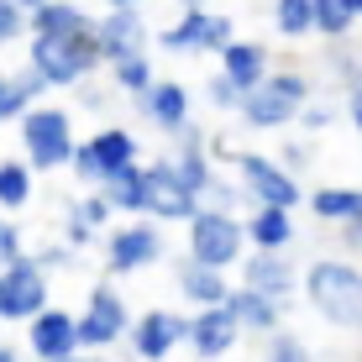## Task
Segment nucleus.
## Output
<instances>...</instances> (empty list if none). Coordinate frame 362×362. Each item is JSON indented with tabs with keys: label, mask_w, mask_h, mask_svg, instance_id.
I'll return each instance as SVG.
<instances>
[{
	"label": "nucleus",
	"mask_w": 362,
	"mask_h": 362,
	"mask_svg": "<svg viewBox=\"0 0 362 362\" xmlns=\"http://www.w3.org/2000/svg\"><path fill=\"white\" fill-rule=\"evenodd\" d=\"M299 294L331 326H341V331L362 326V268L352 257H315V263L299 273Z\"/></svg>",
	"instance_id": "nucleus-1"
},
{
	"label": "nucleus",
	"mask_w": 362,
	"mask_h": 362,
	"mask_svg": "<svg viewBox=\"0 0 362 362\" xmlns=\"http://www.w3.org/2000/svg\"><path fill=\"white\" fill-rule=\"evenodd\" d=\"M27 69L47 90H79L100 74V47L95 27L74 32V37H27Z\"/></svg>",
	"instance_id": "nucleus-2"
},
{
	"label": "nucleus",
	"mask_w": 362,
	"mask_h": 362,
	"mask_svg": "<svg viewBox=\"0 0 362 362\" xmlns=\"http://www.w3.org/2000/svg\"><path fill=\"white\" fill-rule=\"evenodd\" d=\"M310 105V74L305 69H273L257 90L242 95V127L252 132H284L299 121V110Z\"/></svg>",
	"instance_id": "nucleus-3"
},
{
	"label": "nucleus",
	"mask_w": 362,
	"mask_h": 362,
	"mask_svg": "<svg viewBox=\"0 0 362 362\" xmlns=\"http://www.w3.org/2000/svg\"><path fill=\"white\" fill-rule=\"evenodd\" d=\"M16 136H21V158H27L32 173H58L74 163V110L64 105H32L27 116L16 121Z\"/></svg>",
	"instance_id": "nucleus-4"
},
{
	"label": "nucleus",
	"mask_w": 362,
	"mask_h": 362,
	"mask_svg": "<svg viewBox=\"0 0 362 362\" xmlns=\"http://www.w3.org/2000/svg\"><path fill=\"white\" fill-rule=\"evenodd\" d=\"M184 257L199 268H216V273H231L236 263L247 257V231H242V216H221V210H205L184 226Z\"/></svg>",
	"instance_id": "nucleus-5"
},
{
	"label": "nucleus",
	"mask_w": 362,
	"mask_h": 362,
	"mask_svg": "<svg viewBox=\"0 0 362 362\" xmlns=\"http://www.w3.org/2000/svg\"><path fill=\"white\" fill-rule=\"evenodd\" d=\"M231 179L236 189H242L247 210L263 205V210H299L305 205V184L289 179L279 163H273V153H231Z\"/></svg>",
	"instance_id": "nucleus-6"
},
{
	"label": "nucleus",
	"mask_w": 362,
	"mask_h": 362,
	"mask_svg": "<svg viewBox=\"0 0 362 362\" xmlns=\"http://www.w3.org/2000/svg\"><path fill=\"white\" fill-rule=\"evenodd\" d=\"M142 163V142L127 132V127H100L95 136H84L79 147H74V179L90 184V189H100L105 179H116L121 168Z\"/></svg>",
	"instance_id": "nucleus-7"
},
{
	"label": "nucleus",
	"mask_w": 362,
	"mask_h": 362,
	"mask_svg": "<svg viewBox=\"0 0 362 362\" xmlns=\"http://www.w3.org/2000/svg\"><path fill=\"white\" fill-rule=\"evenodd\" d=\"M168 257V236L158 221L136 216V221H121V226L105 231V273L110 279H127V273H142L153 263Z\"/></svg>",
	"instance_id": "nucleus-8"
},
{
	"label": "nucleus",
	"mask_w": 362,
	"mask_h": 362,
	"mask_svg": "<svg viewBox=\"0 0 362 362\" xmlns=\"http://www.w3.org/2000/svg\"><path fill=\"white\" fill-rule=\"evenodd\" d=\"M74 320H79V346L84 352H110V346H121L127 331H132V310H127V299H121V289L110 279L90 284L84 310Z\"/></svg>",
	"instance_id": "nucleus-9"
},
{
	"label": "nucleus",
	"mask_w": 362,
	"mask_h": 362,
	"mask_svg": "<svg viewBox=\"0 0 362 362\" xmlns=\"http://www.w3.org/2000/svg\"><path fill=\"white\" fill-rule=\"evenodd\" d=\"M153 42L163 47V53H184V58H194V53L221 58L236 42V21L226 16V11H184L173 27H163L153 37Z\"/></svg>",
	"instance_id": "nucleus-10"
},
{
	"label": "nucleus",
	"mask_w": 362,
	"mask_h": 362,
	"mask_svg": "<svg viewBox=\"0 0 362 362\" xmlns=\"http://www.w3.org/2000/svg\"><path fill=\"white\" fill-rule=\"evenodd\" d=\"M47 305H53V273H42L32 257L0 268V326H16V320L27 326Z\"/></svg>",
	"instance_id": "nucleus-11"
},
{
	"label": "nucleus",
	"mask_w": 362,
	"mask_h": 362,
	"mask_svg": "<svg viewBox=\"0 0 362 362\" xmlns=\"http://www.w3.org/2000/svg\"><path fill=\"white\" fill-rule=\"evenodd\" d=\"M142 216L158 221V226H189V221L199 216V199L179 184V173H173L168 158H147L142 163Z\"/></svg>",
	"instance_id": "nucleus-12"
},
{
	"label": "nucleus",
	"mask_w": 362,
	"mask_h": 362,
	"mask_svg": "<svg viewBox=\"0 0 362 362\" xmlns=\"http://www.w3.org/2000/svg\"><path fill=\"white\" fill-rule=\"evenodd\" d=\"M184 341H189V315H179V310H142V315H132L127 346L136 362H168Z\"/></svg>",
	"instance_id": "nucleus-13"
},
{
	"label": "nucleus",
	"mask_w": 362,
	"mask_h": 362,
	"mask_svg": "<svg viewBox=\"0 0 362 362\" xmlns=\"http://www.w3.org/2000/svg\"><path fill=\"white\" fill-rule=\"evenodd\" d=\"M95 47H100V64H121V58H147L153 47V27H147L142 11H105L95 21Z\"/></svg>",
	"instance_id": "nucleus-14"
},
{
	"label": "nucleus",
	"mask_w": 362,
	"mask_h": 362,
	"mask_svg": "<svg viewBox=\"0 0 362 362\" xmlns=\"http://www.w3.org/2000/svg\"><path fill=\"white\" fill-rule=\"evenodd\" d=\"M27 352L37 362H64L74 352H84L79 346V320H74V310L64 305H47L37 320H27Z\"/></svg>",
	"instance_id": "nucleus-15"
},
{
	"label": "nucleus",
	"mask_w": 362,
	"mask_h": 362,
	"mask_svg": "<svg viewBox=\"0 0 362 362\" xmlns=\"http://www.w3.org/2000/svg\"><path fill=\"white\" fill-rule=\"evenodd\" d=\"M236 284L252 289V294L279 299V305H289V299L299 294V268L284 252H247L242 263H236Z\"/></svg>",
	"instance_id": "nucleus-16"
},
{
	"label": "nucleus",
	"mask_w": 362,
	"mask_h": 362,
	"mask_svg": "<svg viewBox=\"0 0 362 362\" xmlns=\"http://www.w3.org/2000/svg\"><path fill=\"white\" fill-rule=\"evenodd\" d=\"M136 110H142L147 127H158L163 136H179L194 121V95L184 79H158L147 95H136Z\"/></svg>",
	"instance_id": "nucleus-17"
},
{
	"label": "nucleus",
	"mask_w": 362,
	"mask_h": 362,
	"mask_svg": "<svg viewBox=\"0 0 362 362\" xmlns=\"http://www.w3.org/2000/svg\"><path fill=\"white\" fill-rule=\"evenodd\" d=\"M236 341H242V331H236V320H231L226 305L194 310V315H189V341H184V346L194 352V362H221V357H231Z\"/></svg>",
	"instance_id": "nucleus-18"
},
{
	"label": "nucleus",
	"mask_w": 362,
	"mask_h": 362,
	"mask_svg": "<svg viewBox=\"0 0 362 362\" xmlns=\"http://www.w3.org/2000/svg\"><path fill=\"white\" fill-rule=\"evenodd\" d=\"M173 289L184 294V305L216 310V305H226V299H231L236 279H226V273H216V268H199V263H189V257H179V268H173Z\"/></svg>",
	"instance_id": "nucleus-19"
},
{
	"label": "nucleus",
	"mask_w": 362,
	"mask_h": 362,
	"mask_svg": "<svg viewBox=\"0 0 362 362\" xmlns=\"http://www.w3.org/2000/svg\"><path fill=\"white\" fill-rule=\"evenodd\" d=\"M242 231H247V252H284L289 257V247H294V210H263V205H252L242 216Z\"/></svg>",
	"instance_id": "nucleus-20"
},
{
	"label": "nucleus",
	"mask_w": 362,
	"mask_h": 362,
	"mask_svg": "<svg viewBox=\"0 0 362 362\" xmlns=\"http://www.w3.org/2000/svg\"><path fill=\"white\" fill-rule=\"evenodd\" d=\"M216 74H221V79H231L236 84V90H257V84H263L268 79V74H273V58H268V47L263 42H252V37H236V42L226 47V53H221L216 58Z\"/></svg>",
	"instance_id": "nucleus-21"
},
{
	"label": "nucleus",
	"mask_w": 362,
	"mask_h": 362,
	"mask_svg": "<svg viewBox=\"0 0 362 362\" xmlns=\"http://www.w3.org/2000/svg\"><path fill=\"white\" fill-rule=\"evenodd\" d=\"M226 310H231L236 331H252V336H263V341H268L273 331H284V305H279V299H268V294H252V289H242V284L231 289Z\"/></svg>",
	"instance_id": "nucleus-22"
},
{
	"label": "nucleus",
	"mask_w": 362,
	"mask_h": 362,
	"mask_svg": "<svg viewBox=\"0 0 362 362\" xmlns=\"http://www.w3.org/2000/svg\"><path fill=\"white\" fill-rule=\"evenodd\" d=\"M42 95H47V84L32 69H0V127L21 121L32 105H42Z\"/></svg>",
	"instance_id": "nucleus-23"
},
{
	"label": "nucleus",
	"mask_w": 362,
	"mask_h": 362,
	"mask_svg": "<svg viewBox=\"0 0 362 362\" xmlns=\"http://www.w3.org/2000/svg\"><path fill=\"white\" fill-rule=\"evenodd\" d=\"M310 216L326 221V226H346V221H362V189L357 184H320L310 189Z\"/></svg>",
	"instance_id": "nucleus-24"
},
{
	"label": "nucleus",
	"mask_w": 362,
	"mask_h": 362,
	"mask_svg": "<svg viewBox=\"0 0 362 362\" xmlns=\"http://www.w3.org/2000/svg\"><path fill=\"white\" fill-rule=\"evenodd\" d=\"M90 11L74 6V0H47L42 11L27 16V37H74V32H90Z\"/></svg>",
	"instance_id": "nucleus-25"
},
{
	"label": "nucleus",
	"mask_w": 362,
	"mask_h": 362,
	"mask_svg": "<svg viewBox=\"0 0 362 362\" xmlns=\"http://www.w3.org/2000/svg\"><path fill=\"white\" fill-rule=\"evenodd\" d=\"M168 163H173L179 184H184V189H189L194 199L205 194V189H210V179L221 173V168H216V158H210V142H205V147H173Z\"/></svg>",
	"instance_id": "nucleus-26"
},
{
	"label": "nucleus",
	"mask_w": 362,
	"mask_h": 362,
	"mask_svg": "<svg viewBox=\"0 0 362 362\" xmlns=\"http://www.w3.org/2000/svg\"><path fill=\"white\" fill-rule=\"evenodd\" d=\"M100 199H105L116 216L136 221V216H142V199H147V189H142V163H132V168H121L116 179H105V184H100Z\"/></svg>",
	"instance_id": "nucleus-27"
},
{
	"label": "nucleus",
	"mask_w": 362,
	"mask_h": 362,
	"mask_svg": "<svg viewBox=\"0 0 362 362\" xmlns=\"http://www.w3.org/2000/svg\"><path fill=\"white\" fill-rule=\"evenodd\" d=\"M32 184L37 173L27 168V158H0V216H16L32 205Z\"/></svg>",
	"instance_id": "nucleus-28"
},
{
	"label": "nucleus",
	"mask_w": 362,
	"mask_h": 362,
	"mask_svg": "<svg viewBox=\"0 0 362 362\" xmlns=\"http://www.w3.org/2000/svg\"><path fill=\"white\" fill-rule=\"evenodd\" d=\"M310 27H315V37H326V42H341V37H352L357 21L346 16L341 0H310Z\"/></svg>",
	"instance_id": "nucleus-29"
},
{
	"label": "nucleus",
	"mask_w": 362,
	"mask_h": 362,
	"mask_svg": "<svg viewBox=\"0 0 362 362\" xmlns=\"http://www.w3.org/2000/svg\"><path fill=\"white\" fill-rule=\"evenodd\" d=\"M110 84H116V90H127L132 100H136V95H147V90L158 84L153 53H147V58H121V64H110Z\"/></svg>",
	"instance_id": "nucleus-30"
},
{
	"label": "nucleus",
	"mask_w": 362,
	"mask_h": 362,
	"mask_svg": "<svg viewBox=\"0 0 362 362\" xmlns=\"http://www.w3.org/2000/svg\"><path fill=\"white\" fill-rule=\"evenodd\" d=\"M263 362H315V346L305 341L299 331H273L268 341H263Z\"/></svg>",
	"instance_id": "nucleus-31"
},
{
	"label": "nucleus",
	"mask_w": 362,
	"mask_h": 362,
	"mask_svg": "<svg viewBox=\"0 0 362 362\" xmlns=\"http://www.w3.org/2000/svg\"><path fill=\"white\" fill-rule=\"evenodd\" d=\"M273 32L299 42V37H310V0H273Z\"/></svg>",
	"instance_id": "nucleus-32"
},
{
	"label": "nucleus",
	"mask_w": 362,
	"mask_h": 362,
	"mask_svg": "<svg viewBox=\"0 0 362 362\" xmlns=\"http://www.w3.org/2000/svg\"><path fill=\"white\" fill-rule=\"evenodd\" d=\"M199 205L205 210H221V216H242V189H236V179H226V173H216V179H210V189L199 194Z\"/></svg>",
	"instance_id": "nucleus-33"
},
{
	"label": "nucleus",
	"mask_w": 362,
	"mask_h": 362,
	"mask_svg": "<svg viewBox=\"0 0 362 362\" xmlns=\"http://www.w3.org/2000/svg\"><path fill=\"white\" fill-rule=\"evenodd\" d=\"M69 216L79 221V226H90L95 236H105V231H110V221H116V210H110L105 199H100V189H95V194H79V199H74Z\"/></svg>",
	"instance_id": "nucleus-34"
},
{
	"label": "nucleus",
	"mask_w": 362,
	"mask_h": 362,
	"mask_svg": "<svg viewBox=\"0 0 362 362\" xmlns=\"http://www.w3.org/2000/svg\"><path fill=\"white\" fill-rule=\"evenodd\" d=\"M273 163L289 173V179H305L310 163H315V147H310V142H284L279 153H273Z\"/></svg>",
	"instance_id": "nucleus-35"
},
{
	"label": "nucleus",
	"mask_w": 362,
	"mask_h": 362,
	"mask_svg": "<svg viewBox=\"0 0 362 362\" xmlns=\"http://www.w3.org/2000/svg\"><path fill=\"white\" fill-rule=\"evenodd\" d=\"M21 257H27V242H21V226H16V216H0V268L21 263Z\"/></svg>",
	"instance_id": "nucleus-36"
},
{
	"label": "nucleus",
	"mask_w": 362,
	"mask_h": 362,
	"mask_svg": "<svg viewBox=\"0 0 362 362\" xmlns=\"http://www.w3.org/2000/svg\"><path fill=\"white\" fill-rule=\"evenodd\" d=\"M205 100H210V110H242V90H236L231 79H221V74H210Z\"/></svg>",
	"instance_id": "nucleus-37"
},
{
	"label": "nucleus",
	"mask_w": 362,
	"mask_h": 362,
	"mask_svg": "<svg viewBox=\"0 0 362 362\" xmlns=\"http://www.w3.org/2000/svg\"><path fill=\"white\" fill-rule=\"evenodd\" d=\"M27 37V16H21L11 0H0V47H11V42H21Z\"/></svg>",
	"instance_id": "nucleus-38"
},
{
	"label": "nucleus",
	"mask_w": 362,
	"mask_h": 362,
	"mask_svg": "<svg viewBox=\"0 0 362 362\" xmlns=\"http://www.w3.org/2000/svg\"><path fill=\"white\" fill-rule=\"evenodd\" d=\"M336 121H341V110L320 105V100H310V105L299 110V127H305V132H326V127H336Z\"/></svg>",
	"instance_id": "nucleus-39"
},
{
	"label": "nucleus",
	"mask_w": 362,
	"mask_h": 362,
	"mask_svg": "<svg viewBox=\"0 0 362 362\" xmlns=\"http://www.w3.org/2000/svg\"><path fill=\"white\" fill-rule=\"evenodd\" d=\"M27 257H32V263L42 268V273H53V268H69V263H74V252H69L64 242H53V247H37V252H27Z\"/></svg>",
	"instance_id": "nucleus-40"
},
{
	"label": "nucleus",
	"mask_w": 362,
	"mask_h": 362,
	"mask_svg": "<svg viewBox=\"0 0 362 362\" xmlns=\"http://www.w3.org/2000/svg\"><path fill=\"white\" fill-rule=\"evenodd\" d=\"M90 242H95V231H90V226H79V221L69 216V221H64V247H69V252H84Z\"/></svg>",
	"instance_id": "nucleus-41"
},
{
	"label": "nucleus",
	"mask_w": 362,
	"mask_h": 362,
	"mask_svg": "<svg viewBox=\"0 0 362 362\" xmlns=\"http://www.w3.org/2000/svg\"><path fill=\"white\" fill-rule=\"evenodd\" d=\"M336 242H341L346 252H362V221H346V226H336Z\"/></svg>",
	"instance_id": "nucleus-42"
},
{
	"label": "nucleus",
	"mask_w": 362,
	"mask_h": 362,
	"mask_svg": "<svg viewBox=\"0 0 362 362\" xmlns=\"http://www.w3.org/2000/svg\"><path fill=\"white\" fill-rule=\"evenodd\" d=\"M346 116H352V127L362 132V90H346Z\"/></svg>",
	"instance_id": "nucleus-43"
},
{
	"label": "nucleus",
	"mask_w": 362,
	"mask_h": 362,
	"mask_svg": "<svg viewBox=\"0 0 362 362\" xmlns=\"http://www.w3.org/2000/svg\"><path fill=\"white\" fill-rule=\"evenodd\" d=\"M64 362H116L110 352H74V357H64Z\"/></svg>",
	"instance_id": "nucleus-44"
},
{
	"label": "nucleus",
	"mask_w": 362,
	"mask_h": 362,
	"mask_svg": "<svg viewBox=\"0 0 362 362\" xmlns=\"http://www.w3.org/2000/svg\"><path fill=\"white\" fill-rule=\"evenodd\" d=\"M147 0H105V11H142Z\"/></svg>",
	"instance_id": "nucleus-45"
},
{
	"label": "nucleus",
	"mask_w": 362,
	"mask_h": 362,
	"mask_svg": "<svg viewBox=\"0 0 362 362\" xmlns=\"http://www.w3.org/2000/svg\"><path fill=\"white\" fill-rule=\"evenodd\" d=\"M11 6H16V11H21V16H32V11H42V6H47V0H11Z\"/></svg>",
	"instance_id": "nucleus-46"
},
{
	"label": "nucleus",
	"mask_w": 362,
	"mask_h": 362,
	"mask_svg": "<svg viewBox=\"0 0 362 362\" xmlns=\"http://www.w3.org/2000/svg\"><path fill=\"white\" fill-rule=\"evenodd\" d=\"M179 11H210V0H173Z\"/></svg>",
	"instance_id": "nucleus-47"
},
{
	"label": "nucleus",
	"mask_w": 362,
	"mask_h": 362,
	"mask_svg": "<svg viewBox=\"0 0 362 362\" xmlns=\"http://www.w3.org/2000/svg\"><path fill=\"white\" fill-rule=\"evenodd\" d=\"M341 6H346V16H352V21H362V0H341Z\"/></svg>",
	"instance_id": "nucleus-48"
},
{
	"label": "nucleus",
	"mask_w": 362,
	"mask_h": 362,
	"mask_svg": "<svg viewBox=\"0 0 362 362\" xmlns=\"http://www.w3.org/2000/svg\"><path fill=\"white\" fill-rule=\"evenodd\" d=\"M0 362H21V352H16V346H6V341H0Z\"/></svg>",
	"instance_id": "nucleus-49"
},
{
	"label": "nucleus",
	"mask_w": 362,
	"mask_h": 362,
	"mask_svg": "<svg viewBox=\"0 0 362 362\" xmlns=\"http://www.w3.org/2000/svg\"><path fill=\"white\" fill-rule=\"evenodd\" d=\"M357 331H362V326H357Z\"/></svg>",
	"instance_id": "nucleus-50"
}]
</instances>
